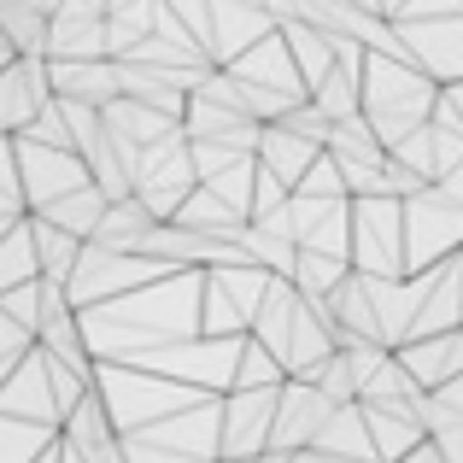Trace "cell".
Returning a JSON list of instances; mask_svg holds the SVG:
<instances>
[{
    "label": "cell",
    "instance_id": "6da1fadb",
    "mask_svg": "<svg viewBox=\"0 0 463 463\" xmlns=\"http://www.w3.org/2000/svg\"><path fill=\"white\" fill-rule=\"evenodd\" d=\"M47 89L59 94V100H82V106H112L118 94H124V77H118L112 59H47Z\"/></svg>",
    "mask_w": 463,
    "mask_h": 463
},
{
    "label": "cell",
    "instance_id": "7a4b0ae2",
    "mask_svg": "<svg viewBox=\"0 0 463 463\" xmlns=\"http://www.w3.org/2000/svg\"><path fill=\"white\" fill-rule=\"evenodd\" d=\"M153 229H158V217L136 200V194H124V200H106V212H100V223H94L89 241L106 247V252H129V259H141L147 241H153Z\"/></svg>",
    "mask_w": 463,
    "mask_h": 463
},
{
    "label": "cell",
    "instance_id": "3957f363",
    "mask_svg": "<svg viewBox=\"0 0 463 463\" xmlns=\"http://www.w3.org/2000/svg\"><path fill=\"white\" fill-rule=\"evenodd\" d=\"M100 212H106V194L94 188V182H82V188L59 194L53 205H42V217H47V223H59L65 235H77V241H89V235H94V223H100Z\"/></svg>",
    "mask_w": 463,
    "mask_h": 463
},
{
    "label": "cell",
    "instance_id": "277c9868",
    "mask_svg": "<svg viewBox=\"0 0 463 463\" xmlns=\"http://www.w3.org/2000/svg\"><path fill=\"white\" fill-rule=\"evenodd\" d=\"M35 276V241H30V223H12L6 235H0V294L18 282H30Z\"/></svg>",
    "mask_w": 463,
    "mask_h": 463
}]
</instances>
